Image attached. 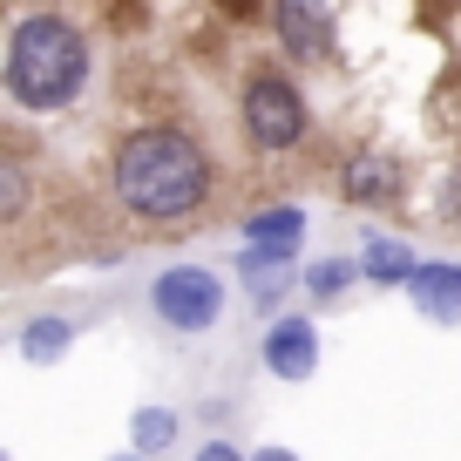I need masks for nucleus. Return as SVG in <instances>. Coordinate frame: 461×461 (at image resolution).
<instances>
[{
	"label": "nucleus",
	"mask_w": 461,
	"mask_h": 461,
	"mask_svg": "<svg viewBox=\"0 0 461 461\" xmlns=\"http://www.w3.org/2000/svg\"><path fill=\"white\" fill-rule=\"evenodd\" d=\"M109 190L115 203L149 230H176L211 203V157L170 122H143L115 143L109 157Z\"/></svg>",
	"instance_id": "1"
},
{
	"label": "nucleus",
	"mask_w": 461,
	"mask_h": 461,
	"mask_svg": "<svg viewBox=\"0 0 461 461\" xmlns=\"http://www.w3.org/2000/svg\"><path fill=\"white\" fill-rule=\"evenodd\" d=\"M88 82V41L75 34V21L61 14H21L7 34V95L21 109L48 115L68 109Z\"/></svg>",
	"instance_id": "2"
},
{
	"label": "nucleus",
	"mask_w": 461,
	"mask_h": 461,
	"mask_svg": "<svg viewBox=\"0 0 461 461\" xmlns=\"http://www.w3.org/2000/svg\"><path fill=\"white\" fill-rule=\"evenodd\" d=\"M149 312L163 319L170 332H211L224 319V285L203 265H163L149 278Z\"/></svg>",
	"instance_id": "3"
},
{
	"label": "nucleus",
	"mask_w": 461,
	"mask_h": 461,
	"mask_svg": "<svg viewBox=\"0 0 461 461\" xmlns=\"http://www.w3.org/2000/svg\"><path fill=\"white\" fill-rule=\"evenodd\" d=\"M245 136L258 149H292L305 143V95L285 82V75L258 68L245 82Z\"/></svg>",
	"instance_id": "4"
},
{
	"label": "nucleus",
	"mask_w": 461,
	"mask_h": 461,
	"mask_svg": "<svg viewBox=\"0 0 461 461\" xmlns=\"http://www.w3.org/2000/svg\"><path fill=\"white\" fill-rule=\"evenodd\" d=\"M258 360L272 366V380H312L319 374V326L305 312H278L258 339Z\"/></svg>",
	"instance_id": "5"
},
{
	"label": "nucleus",
	"mask_w": 461,
	"mask_h": 461,
	"mask_svg": "<svg viewBox=\"0 0 461 461\" xmlns=\"http://www.w3.org/2000/svg\"><path fill=\"white\" fill-rule=\"evenodd\" d=\"M272 34L292 61H326V48H332L319 0H272Z\"/></svg>",
	"instance_id": "6"
},
{
	"label": "nucleus",
	"mask_w": 461,
	"mask_h": 461,
	"mask_svg": "<svg viewBox=\"0 0 461 461\" xmlns=\"http://www.w3.org/2000/svg\"><path fill=\"white\" fill-rule=\"evenodd\" d=\"M407 299L428 326H461V265H420Z\"/></svg>",
	"instance_id": "7"
},
{
	"label": "nucleus",
	"mask_w": 461,
	"mask_h": 461,
	"mask_svg": "<svg viewBox=\"0 0 461 461\" xmlns=\"http://www.w3.org/2000/svg\"><path fill=\"white\" fill-rule=\"evenodd\" d=\"M305 245V211L299 203H265V211L245 217V251H272V258H292Z\"/></svg>",
	"instance_id": "8"
},
{
	"label": "nucleus",
	"mask_w": 461,
	"mask_h": 461,
	"mask_svg": "<svg viewBox=\"0 0 461 461\" xmlns=\"http://www.w3.org/2000/svg\"><path fill=\"white\" fill-rule=\"evenodd\" d=\"M360 272H366V285H380V292H393V285H414V272H420V258L401 245V238H366V251H360Z\"/></svg>",
	"instance_id": "9"
},
{
	"label": "nucleus",
	"mask_w": 461,
	"mask_h": 461,
	"mask_svg": "<svg viewBox=\"0 0 461 461\" xmlns=\"http://www.w3.org/2000/svg\"><path fill=\"white\" fill-rule=\"evenodd\" d=\"M14 346H21V360H28V366H55V360H68L75 326H68V319H55V312H48V319H28Z\"/></svg>",
	"instance_id": "10"
},
{
	"label": "nucleus",
	"mask_w": 461,
	"mask_h": 461,
	"mask_svg": "<svg viewBox=\"0 0 461 461\" xmlns=\"http://www.w3.org/2000/svg\"><path fill=\"white\" fill-rule=\"evenodd\" d=\"M238 272H245V285H251V299H258V312H272V305L292 292V258H272V251H245V258H238Z\"/></svg>",
	"instance_id": "11"
},
{
	"label": "nucleus",
	"mask_w": 461,
	"mask_h": 461,
	"mask_svg": "<svg viewBox=\"0 0 461 461\" xmlns=\"http://www.w3.org/2000/svg\"><path fill=\"white\" fill-rule=\"evenodd\" d=\"M176 428H184L176 407H136V414H130V447L143 461H157V455H170V447H176Z\"/></svg>",
	"instance_id": "12"
},
{
	"label": "nucleus",
	"mask_w": 461,
	"mask_h": 461,
	"mask_svg": "<svg viewBox=\"0 0 461 461\" xmlns=\"http://www.w3.org/2000/svg\"><path fill=\"white\" fill-rule=\"evenodd\" d=\"M393 184H401V170L393 163H380V157H353L339 170V190L353 203H380V197H393Z\"/></svg>",
	"instance_id": "13"
},
{
	"label": "nucleus",
	"mask_w": 461,
	"mask_h": 461,
	"mask_svg": "<svg viewBox=\"0 0 461 461\" xmlns=\"http://www.w3.org/2000/svg\"><path fill=\"white\" fill-rule=\"evenodd\" d=\"M353 278H366V272H360V258H332V251H326V258H312V265L299 272V285L312 292V299H339Z\"/></svg>",
	"instance_id": "14"
},
{
	"label": "nucleus",
	"mask_w": 461,
	"mask_h": 461,
	"mask_svg": "<svg viewBox=\"0 0 461 461\" xmlns=\"http://www.w3.org/2000/svg\"><path fill=\"white\" fill-rule=\"evenodd\" d=\"M190 461H251V455H238V447H230V441H203V447H197V455H190Z\"/></svg>",
	"instance_id": "15"
},
{
	"label": "nucleus",
	"mask_w": 461,
	"mask_h": 461,
	"mask_svg": "<svg viewBox=\"0 0 461 461\" xmlns=\"http://www.w3.org/2000/svg\"><path fill=\"white\" fill-rule=\"evenodd\" d=\"M251 461H299V455H292V447H278V441H265V447H258Z\"/></svg>",
	"instance_id": "16"
},
{
	"label": "nucleus",
	"mask_w": 461,
	"mask_h": 461,
	"mask_svg": "<svg viewBox=\"0 0 461 461\" xmlns=\"http://www.w3.org/2000/svg\"><path fill=\"white\" fill-rule=\"evenodd\" d=\"M109 461H143V455H136V447H130V455H109Z\"/></svg>",
	"instance_id": "17"
}]
</instances>
